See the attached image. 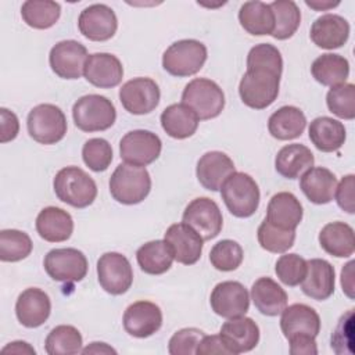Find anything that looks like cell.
<instances>
[{
  "label": "cell",
  "mask_w": 355,
  "mask_h": 355,
  "mask_svg": "<svg viewBox=\"0 0 355 355\" xmlns=\"http://www.w3.org/2000/svg\"><path fill=\"white\" fill-rule=\"evenodd\" d=\"M57 198L75 208H86L97 197V184L92 176L78 166L60 169L53 180Z\"/></svg>",
  "instance_id": "obj_1"
},
{
  "label": "cell",
  "mask_w": 355,
  "mask_h": 355,
  "mask_svg": "<svg viewBox=\"0 0 355 355\" xmlns=\"http://www.w3.org/2000/svg\"><path fill=\"white\" fill-rule=\"evenodd\" d=\"M151 190V178L144 166L119 164L110 178L112 198L125 205L141 202Z\"/></svg>",
  "instance_id": "obj_2"
},
{
  "label": "cell",
  "mask_w": 355,
  "mask_h": 355,
  "mask_svg": "<svg viewBox=\"0 0 355 355\" xmlns=\"http://www.w3.org/2000/svg\"><path fill=\"white\" fill-rule=\"evenodd\" d=\"M222 200L229 212L237 218H250L259 205V187L244 172L232 173L220 187Z\"/></svg>",
  "instance_id": "obj_3"
},
{
  "label": "cell",
  "mask_w": 355,
  "mask_h": 355,
  "mask_svg": "<svg viewBox=\"0 0 355 355\" xmlns=\"http://www.w3.org/2000/svg\"><path fill=\"white\" fill-rule=\"evenodd\" d=\"M182 103L187 105L200 121L216 118L225 107V93L220 86L207 78L190 80L182 93Z\"/></svg>",
  "instance_id": "obj_4"
},
{
  "label": "cell",
  "mask_w": 355,
  "mask_h": 355,
  "mask_svg": "<svg viewBox=\"0 0 355 355\" xmlns=\"http://www.w3.org/2000/svg\"><path fill=\"white\" fill-rule=\"evenodd\" d=\"M280 76L268 69H247L239 85L241 101L254 110H263L275 103L279 94Z\"/></svg>",
  "instance_id": "obj_5"
},
{
  "label": "cell",
  "mask_w": 355,
  "mask_h": 355,
  "mask_svg": "<svg viewBox=\"0 0 355 355\" xmlns=\"http://www.w3.org/2000/svg\"><path fill=\"white\" fill-rule=\"evenodd\" d=\"M207 47L196 39H183L172 43L162 54L164 69L178 78L197 73L207 61Z\"/></svg>",
  "instance_id": "obj_6"
},
{
  "label": "cell",
  "mask_w": 355,
  "mask_h": 355,
  "mask_svg": "<svg viewBox=\"0 0 355 355\" xmlns=\"http://www.w3.org/2000/svg\"><path fill=\"white\" fill-rule=\"evenodd\" d=\"M75 126L82 132H101L110 129L115 119L116 111L111 100L100 94H86L76 100L72 107Z\"/></svg>",
  "instance_id": "obj_7"
},
{
  "label": "cell",
  "mask_w": 355,
  "mask_h": 355,
  "mask_svg": "<svg viewBox=\"0 0 355 355\" xmlns=\"http://www.w3.org/2000/svg\"><path fill=\"white\" fill-rule=\"evenodd\" d=\"M29 136L44 146L55 144L67 133V118L62 110L54 104H39L33 107L26 118Z\"/></svg>",
  "instance_id": "obj_8"
},
{
  "label": "cell",
  "mask_w": 355,
  "mask_h": 355,
  "mask_svg": "<svg viewBox=\"0 0 355 355\" xmlns=\"http://www.w3.org/2000/svg\"><path fill=\"white\" fill-rule=\"evenodd\" d=\"M44 270L55 282H80L87 273L86 255L76 248H54L43 261Z\"/></svg>",
  "instance_id": "obj_9"
},
{
  "label": "cell",
  "mask_w": 355,
  "mask_h": 355,
  "mask_svg": "<svg viewBox=\"0 0 355 355\" xmlns=\"http://www.w3.org/2000/svg\"><path fill=\"white\" fill-rule=\"evenodd\" d=\"M97 279L104 291L112 295H121L133 283V269L125 255L105 252L97 261Z\"/></svg>",
  "instance_id": "obj_10"
},
{
  "label": "cell",
  "mask_w": 355,
  "mask_h": 355,
  "mask_svg": "<svg viewBox=\"0 0 355 355\" xmlns=\"http://www.w3.org/2000/svg\"><path fill=\"white\" fill-rule=\"evenodd\" d=\"M161 150V139L144 129L130 130L119 141L121 159L130 165L146 166L159 157Z\"/></svg>",
  "instance_id": "obj_11"
},
{
  "label": "cell",
  "mask_w": 355,
  "mask_h": 355,
  "mask_svg": "<svg viewBox=\"0 0 355 355\" xmlns=\"http://www.w3.org/2000/svg\"><path fill=\"white\" fill-rule=\"evenodd\" d=\"M183 223L194 229L202 240L215 239L223 226V216L218 204L208 197L194 198L183 212Z\"/></svg>",
  "instance_id": "obj_12"
},
{
  "label": "cell",
  "mask_w": 355,
  "mask_h": 355,
  "mask_svg": "<svg viewBox=\"0 0 355 355\" xmlns=\"http://www.w3.org/2000/svg\"><path fill=\"white\" fill-rule=\"evenodd\" d=\"M161 92L151 78H133L119 89L122 107L133 115H144L154 111L159 103Z\"/></svg>",
  "instance_id": "obj_13"
},
{
  "label": "cell",
  "mask_w": 355,
  "mask_h": 355,
  "mask_svg": "<svg viewBox=\"0 0 355 355\" xmlns=\"http://www.w3.org/2000/svg\"><path fill=\"white\" fill-rule=\"evenodd\" d=\"M87 49L76 40L55 43L49 54L51 71L62 79H79L83 75L87 60Z\"/></svg>",
  "instance_id": "obj_14"
},
{
  "label": "cell",
  "mask_w": 355,
  "mask_h": 355,
  "mask_svg": "<svg viewBox=\"0 0 355 355\" xmlns=\"http://www.w3.org/2000/svg\"><path fill=\"white\" fill-rule=\"evenodd\" d=\"M78 28L86 39L105 42L115 35L118 29V18L111 7L96 3L80 11Z\"/></svg>",
  "instance_id": "obj_15"
},
{
  "label": "cell",
  "mask_w": 355,
  "mask_h": 355,
  "mask_svg": "<svg viewBox=\"0 0 355 355\" xmlns=\"http://www.w3.org/2000/svg\"><path fill=\"white\" fill-rule=\"evenodd\" d=\"M209 304L212 311L222 318L243 316L250 308V294L240 282L226 280L214 287Z\"/></svg>",
  "instance_id": "obj_16"
},
{
  "label": "cell",
  "mask_w": 355,
  "mask_h": 355,
  "mask_svg": "<svg viewBox=\"0 0 355 355\" xmlns=\"http://www.w3.org/2000/svg\"><path fill=\"white\" fill-rule=\"evenodd\" d=\"M123 329L136 338H146L162 326V311L151 301H136L123 313Z\"/></svg>",
  "instance_id": "obj_17"
},
{
  "label": "cell",
  "mask_w": 355,
  "mask_h": 355,
  "mask_svg": "<svg viewBox=\"0 0 355 355\" xmlns=\"http://www.w3.org/2000/svg\"><path fill=\"white\" fill-rule=\"evenodd\" d=\"M164 240L172 250L175 261L183 265H193L201 258L202 237L189 225L180 222L171 225L164 236Z\"/></svg>",
  "instance_id": "obj_18"
},
{
  "label": "cell",
  "mask_w": 355,
  "mask_h": 355,
  "mask_svg": "<svg viewBox=\"0 0 355 355\" xmlns=\"http://www.w3.org/2000/svg\"><path fill=\"white\" fill-rule=\"evenodd\" d=\"M219 336L230 354L237 355L257 347L259 341V327L251 318H245L244 315L236 316L222 324Z\"/></svg>",
  "instance_id": "obj_19"
},
{
  "label": "cell",
  "mask_w": 355,
  "mask_h": 355,
  "mask_svg": "<svg viewBox=\"0 0 355 355\" xmlns=\"http://www.w3.org/2000/svg\"><path fill=\"white\" fill-rule=\"evenodd\" d=\"M83 75L93 86L111 89L121 83L123 78V67L119 58L114 54L94 53L87 57Z\"/></svg>",
  "instance_id": "obj_20"
},
{
  "label": "cell",
  "mask_w": 355,
  "mask_h": 355,
  "mask_svg": "<svg viewBox=\"0 0 355 355\" xmlns=\"http://www.w3.org/2000/svg\"><path fill=\"white\" fill-rule=\"evenodd\" d=\"M51 301L47 293L40 288L29 287L24 290L15 302V315L18 322L28 327L35 329L42 326L50 316Z\"/></svg>",
  "instance_id": "obj_21"
},
{
  "label": "cell",
  "mask_w": 355,
  "mask_h": 355,
  "mask_svg": "<svg viewBox=\"0 0 355 355\" xmlns=\"http://www.w3.org/2000/svg\"><path fill=\"white\" fill-rule=\"evenodd\" d=\"M236 172L232 158L222 151H208L197 162L196 175L200 184L211 191L220 190L225 180Z\"/></svg>",
  "instance_id": "obj_22"
},
{
  "label": "cell",
  "mask_w": 355,
  "mask_h": 355,
  "mask_svg": "<svg viewBox=\"0 0 355 355\" xmlns=\"http://www.w3.org/2000/svg\"><path fill=\"white\" fill-rule=\"evenodd\" d=\"M336 273L330 262L320 258L306 261V273L301 282V290L305 295L316 301H324L334 293Z\"/></svg>",
  "instance_id": "obj_23"
},
{
  "label": "cell",
  "mask_w": 355,
  "mask_h": 355,
  "mask_svg": "<svg viewBox=\"0 0 355 355\" xmlns=\"http://www.w3.org/2000/svg\"><path fill=\"white\" fill-rule=\"evenodd\" d=\"M280 329L287 340L295 336L316 337L320 331V318L312 306L293 304L283 309Z\"/></svg>",
  "instance_id": "obj_24"
},
{
  "label": "cell",
  "mask_w": 355,
  "mask_h": 355,
  "mask_svg": "<svg viewBox=\"0 0 355 355\" xmlns=\"http://www.w3.org/2000/svg\"><path fill=\"white\" fill-rule=\"evenodd\" d=\"M309 36L320 49H340L349 37V24L341 15L324 14L315 19L311 26Z\"/></svg>",
  "instance_id": "obj_25"
},
{
  "label": "cell",
  "mask_w": 355,
  "mask_h": 355,
  "mask_svg": "<svg viewBox=\"0 0 355 355\" xmlns=\"http://www.w3.org/2000/svg\"><path fill=\"white\" fill-rule=\"evenodd\" d=\"M302 205L290 191H280L272 196L266 208V220L280 229L295 230L302 220Z\"/></svg>",
  "instance_id": "obj_26"
},
{
  "label": "cell",
  "mask_w": 355,
  "mask_h": 355,
  "mask_svg": "<svg viewBox=\"0 0 355 355\" xmlns=\"http://www.w3.org/2000/svg\"><path fill=\"white\" fill-rule=\"evenodd\" d=\"M300 189L305 197L318 205L329 204L337 187L336 175L323 166H312L300 176Z\"/></svg>",
  "instance_id": "obj_27"
},
{
  "label": "cell",
  "mask_w": 355,
  "mask_h": 355,
  "mask_svg": "<svg viewBox=\"0 0 355 355\" xmlns=\"http://www.w3.org/2000/svg\"><path fill=\"white\" fill-rule=\"evenodd\" d=\"M36 230L49 243L67 241L73 232V219L62 208L46 207L36 218Z\"/></svg>",
  "instance_id": "obj_28"
},
{
  "label": "cell",
  "mask_w": 355,
  "mask_h": 355,
  "mask_svg": "<svg viewBox=\"0 0 355 355\" xmlns=\"http://www.w3.org/2000/svg\"><path fill=\"white\" fill-rule=\"evenodd\" d=\"M251 300L265 316H277L287 306V293L270 277H259L251 287Z\"/></svg>",
  "instance_id": "obj_29"
},
{
  "label": "cell",
  "mask_w": 355,
  "mask_h": 355,
  "mask_svg": "<svg viewBox=\"0 0 355 355\" xmlns=\"http://www.w3.org/2000/svg\"><path fill=\"white\" fill-rule=\"evenodd\" d=\"M309 140L322 153H333L341 148L347 139L345 126L330 116L315 118L308 129Z\"/></svg>",
  "instance_id": "obj_30"
},
{
  "label": "cell",
  "mask_w": 355,
  "mask_h": 355,
  "mask_svg": "<svg viewBox=\"0 0 355 355\" xmlns=\"http://www.w3.org/2000/svg\"><path fill=\"white\" fill-rule=\"evenodd\" d=\"M313 154L306 146L293 143L279 150L275 158V168L286 179H298L313 166Z\"/></svg>",
  "instance_id": "obj_31"
},
{
  "label": "cell",
  "mask_w": 355,
  "mask_h": 355,
  "mask_svg": "<svg viewBox=\"0 0 355 355\" xmlns=\"http://www.w3.org/2000/svg\"><path fill=\"white\" fill-rule=\"evenodd\" d=\"M320 247L336 258H348L355 251L354 229L344 222H330L319 233Z\"/></svg>",
  "instance_id": "obj_32"
},
{
  "label": "cell",
  "mask_w": 355,
  "mask_h": 355,
  "mask_svg": "<svg viewBox=\"0 0 355 355\" xmlns=\"http://www.w3.org/2000/svg\"><path fill=\"white\" fill-rule=\"evenodd\" d=\"M306 126L304 112L294 105H283L268 119V130L277 140H293L302 135Z\"/></svg>",
  "instance_id": "obj_33"
},
{
  "label": "cell",
  "mask_w": 355,
  "mask_h": 355,
  "mask_svg": "<svg viewBox=\"0 0 355 355\" xmlns=\"http://www.w3.org/2000/svg\"><path fill=\"white\" fill-rule=\"evenodd\" d=\"M200 119L183 103L168 105L161 114V126L165 133L173 139L182 140L193 136L198 128Z\"/></svg>",
  "instance_id": "obj_34"
},
{
  "label": "cell",
  "mask_w": 355,
  "mask_h": 355,
  "mask_svg": "<svg viewBox=\"0 0 355 355\" xmlns=\"http://www.w3.org/2000/svg\"><path fill=\"white\" fill-rule=\"evenodd\" d=\"M240 25L250 35H272L275 29V15L269 4L258 0L245 1L239 10Z\"/></svg>",
  "instance_id": "obj_35"
},
{
  "label": "cell",
  "mask_w": 355,
  "mask_h": 355,
  "mask_svg": "<svg viewBox=\"0 0 355 355\" xmlns=\"http://www.w3.org/2000/svg\"><path fill=\"white\" fill-rule=\"evenodd\" d=\"M311 73L320 85L334 87L345 83L348 79L349 62L340 54L326 53L312 62Z\"/></svg>",
  "instance_id": "obj_36"
},
{
  "label": "cell",
  "mask_w": 355,
  "mask_h": 355,
  "mask_svg": "<svg viewBox=\"0 0 355 355\" xmlns=\"http://www.w3.org/2000/svg\"><path fill=\"white\" fill-rule=\"evenodd\" d=\"M136 259L144 273L162 275L171 269L175 258L165 240H153L137 250Z\"/></svg>",
  "instance_id": "obj_37"
},
{
  "label": "cell",
  "mask_w": 355,
  "mask_h": 355,
  "mask_svg": "<svg viewBox=\"0 0 355 355\" xmlns=\"http://www.w3.org/2000/svg\"><path fill=\"white\" fill-rule=\"evenodd\" d=\"M61 15V6L51 0H26L21 7L24 22L35 29L51 28Z\"/></svg>",
  "instance_id": "obj_38"
},
{
  "label": "cell",
  "mask_w": 355,
  "mask_h": 355,
  "mask_svg": "<svg viewBox=\"0 0 355 355\" xmlns=\"http://www.w3.org/2000/svg\"><path fill=\"white\" fill-rule=\"evenodd\" d=\"M82 334L71 324L55 326L46 337L44 348L49 355H73L82 352Z\"/></svg>",
  "instance_id": "obj_39"
},
{
  "label": "cell",
  "mask_w": 355,
  "mask_h": 355,
  "mask_svg": "<svg viewBox=\"0 0 355 355\" xmlns=\"http://www.w3.org/2000/svg\"><path fill=\"white\" fill-rule=\"evenodd\" d=\"M275 15V29L270 36L277 40L290 39L301 24V11L293 0H276L269 4Z\"/></svg>",
  "instance_id": "obj_40"
},
{
  "label": "cell",
  "mask_w": 355,
  "mask_h": 355,
  "mask_svg": "<svg viewBox=\"0 0 355 355\" xmlns=\"http://www.w3.org/2000/svg\"><path fill=\"white\" fill-rule=\"evenodd\" d=\"M33 248L29 234L17 229L0 232V259L3 262H18L31 255Z\"/></svg>",
  "instance_id": "obj_41"
},
{
  "label": "cell",
  "mask_w": 355,
  "mask_h": 355,
  "mask_svg": "<svg viewBox=\"0 0 355 355\" xmlns=\"http://www.w3.org/2000/svg\"><path fill=\"white\" fill-rule=\"evenodd\" d=\"M257 236L258 243L263 250L273 254H283L293 247L295 240V230L276 227L263 219L258 227Z\"/></svg>",
  "instance_id": "obj_42"
},
{
  "label": "cell",
  "mask_w": 355,
  "mask_h": 355,
  "mask_svg": "<svg viewBox=\"0 0 355 355\" xmlns=\"http://www.w3.org/2000/svg\"><path fill=\"white\" fill-rule=\"evenodd\" d=\"M244 258L241 245L234 240H220L209 251L211 265L220 272L236 270Z\"/></svg>",
  "instance_id": "obj_43"
},
{
  "label": "cell",
  "mask_w": 355,
  "mask_h": 355,
  "mask_svg": "<svg viewBox=\"0 0 355 355\" xmlns=\"http://www.w3.org/2000/svg\"><path fill=\"white\" fill-rule=\"evenodd\" d=\"M326 104L330 112L341 119L355 118V86L343 83L331 87L326 96Z\"/></svg>",
  "instance_id": "obj_44"
},
{
  "label": "cell",
  "mask_w": 355,
  "mask_h": 355,
  "mask_svg": "<svg viewBox=\"0 0 355 355\" xmlns=\"http://www.w3.org/2000/svg\"><path fill=\"white\" fill-rule=\"evenodd\" d=\"M112 147L101 137L89 139L82 147V158L86 166L94 172H104L112 162Z\"/></svg>",
  "instance_id": "obj_45"
},
{
  "label": "cell",
  "mask_w": 355,
  "mask_h": 355,
  "mask_svg": "<svg viewBox=\"0 0 355 355\" xmlns=\"http://www.w3.org/2000/svg\"><path fill=\"white\" fill-rule=\"evenodd\" d=\"M268 69L282 75L283 58L277 47L269 43L255 44L247 55V69Z\"/></svg>",
  "instance_id": "obj_46"
},
{
  "label": "cell",
  "mask_w": 355,
  "mask_h": 355,
  "mask_svg": "<svg viewBox=\"0 0 355 355\" xmlns=\"http://www.w3.org/2000/svg\"><path fill=\"white\" fill-rule=\"evenodd\" d=\"M275 272L283 284L288 287H295L301 284L305 277L306 259H304L298 254L280 255L276 261Z\"/></svg>",
  "instance_id": "obj_47"
},
{
  "label": "cell",
  "mask_w": 355,
  "mask_h": 355,
  "mask_svg": "<svg viewBox=\"0 0 355 355\" xmlns=\"http://www.w3.org/2000/svg\"><path fill=\"white\" fill-rule=\"evenodd\" d=\"M354 312H345L331 333V349L341 354H354Z\"/></svg>",
  "instance_id": "obj_48"
},
{
  "label": "cell",
  "mask_w": 355,
  "mask_h": 355,
  "mask_svg": "<svg viewBox=\"0 0 355 355\" xmlns=\"http://www.w3.org/2000/svg\"><path fill=\"white\" fill-rule=\"evenodd\" d=\"M204 331L196 327H184L178 330L169 340L168 351L171 355L196 354L197 345L204 337Z\"/></svg>",
  "instance_id": "obj_49"
},
{
  "label": "cell",
  "mask_w": 355,
  "mask_h": 355,
  "mask_svg": "<svg viewBox=\"0 0 355 355\" xmlns=\"http://www.w3.org/2000/svg\"><path fill=\"white\" fill-rule=\"evenodd\" d=\"M354 190H355V176L352 173H349V175L344 176L340 183H337V187L334 191L337 205L347 214L355 212Z\"/></svg>",
  "instance_id": "obj_50"
},
{
  "label": "cell",
  "mask_w": 355,
  "mask_h": 355,
  "mask_svg": "<svg viewBox=\"0 0 355 355\" xmlns=\"http://www.w3.org/2000/svg\"><path fill=\"white\" fill-rule=\"evenodd\" d=\"M0 141L7 143L14 140L19 132V121L17 115L7 108H0Z\"/></svg>",
  "instance_id": "obj_51"
},
{
  "label": "cell",
  "mask_w": 355,
  "mask_h": 355,
  "mask_svg": "<svg viewBox=\"0 0 355 355\" xmlns=\"http://www.w3.org/2000/svg\"><path fill=\"white\" fill-rule=\"evenodd\" d=\"M197 355H232L219 334L204 336L197 345Z\"/></svg>",
  "instance_id": "obj_52"
},
{
  "label": "cell",
  "mask_w": 355,
  "mask_h": 355,
  "mask_svg": "<svg viewBox=\"0 0 355 355\" xmlns=\"http://www.w3.org/2000/svg\"><path fill=\"white\" fill-rule=\"evenodd\" d=\"M291 355H316L318 347L315 337L311 336H295L288 338Z\"/></svg>",
  "instance_id": "obj_53"
},
{
  "label": "cell",
  "mask_w": 355,
  "mask_h": 355,
  "mask_svg": "<svg viewBox=\"0 0 355 355\" xmlns=\"http://www.w3.org/2000/svg\"><path fill=\"white\" fill-rule=\"evenodd\" d=\"M354 261L344 265L341 270V287L349 300H354Z\"/></svg>",
  "instance_id": "obj_54"
},
{
  "label": "cell",
  "mask_w": 355,
  "mask_h": 355,
  "mask_svg": "<svg viewBox=\"0 0 355 355\" xmlns=\"http://www.w3.org/2000/svg\"><path fill=\"white\" fill-rule=\"evenodd\" d=\"M1 352L3 354H7V352H10V354H32V355L36 354L35 348L31 347L25 341H12V343L7 344L6 347H3Z\"/></svg>",
  "instance_id": "obj_55"
},
{
  "label": "cell",
  "mask_w": 355,
  "mask_h": 355,
  "mask_svg": "<svg viewBox=\"0 0 355 355\" xmlns=\"http://www.w3.org/2000/svg\"><path fill=\"white\" fill-rule=\"evenodd\" d=\"M82 354H116V351L105 343H92L82 349Z\"/></svg>",
  "instance_id": "obj_56"
},
{
  "label": "cell",
  "mask_w": 355,
  "mask_h": 355,
  "mask_svg": "<svg viewBox=\"0 0 355 355\" xmlns=\"http://www.w3.org/2000/svg\"><path fill=\"white\" fill-rule=\"evenodd\" d=\"M305 4L316 11H326L330 8H334L340 4V1H331V0H305Z\"/></svg>",
  "instance_id": "obj_57"
}]
</instances>
